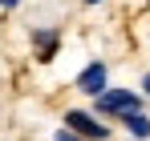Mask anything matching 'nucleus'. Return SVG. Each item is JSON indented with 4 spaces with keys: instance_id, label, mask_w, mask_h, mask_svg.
Masks as SVG:
<instances>
[{
    "instance_id": "obj_8",
    "label": "nucleus",
    "mask_w": 150,
    "mask_h": 141,
    "mask_svg": "<svg viewBox=\"0 0 150 141\" xmlns=\"http://www.w3.org/2000/svg\"><path fill=\"white\" fill-rule=\"evenodd\" d=\"M0 4H4V8H16V4H21V0H0Z\"/></svg>"
},
{
    "instance_id": "obj_2",
    "label": "nucleus",
    "mask_w": 150,
    "mask_h": 141,
    "mask_svg": "<svg viewBox=\"0 0 150 141\" xmlns=\"http://www.w3.org/2000/svg\"><path fill=\"white\" fill-rule=\"evenodd\" d=\"M65 129H73V133H81L85 141H105V137H110V129H105V125H101L98 117L81 113V109H69V113H65Z\"/></svg>"
},
{
    "instance_id": "obj_5",
    "label": "nucleus",
    "mask_w": 150,
    "mask_h": 141,
    "mask_svg": "<svg viewBox=\"0 0 150 141\" xmlns=\"http://www.w3.org/2000/svg\"><path fill=\"white\" fill-rule=\"evenodd\" d=\"M122 121H126V129H130V137H138V141H146V137H150V117L142 113V109L122 113Z\"/></svg>"
},
{
    "instance_id": "obj_6",
    "label": "nucleus",
    "mask_w": 150,
    "mask_h": 141,
    "mask_svg": "<svg viewBox=\"0 0 150 141\" xmlns=\"http://www.w3.org/2000/svg\"><path fill=\"white\" fill-rule=\"evenodd\" d=\"M53 141H85V137H81V133H73V129H57V133H53Z\"/></svg>"
},
{
    "instance_id": "obj_4",
    "label": "nucleus",
    "mask_w": 150,
    "mask_h": 141,
    "mask_svg": "<svg viewBox=\"0 0 150 141\" xmlns=\"http://www.w3.org/2000/svg\"><path fill=\"white\" fill-rule=\"evenodd\" d=\"M57 45H61L57 28H37V32H33V48H37V61H53V57H57Z\"/></svg>"
},
{
    "instance_id": "obj_7",
    "label": "nucleus",
    "mask_w": 150,
    "mask_h": 141,
    "mask_svg": "<svg viewBox=\"0 0 150 141\" xmlns=\"http://www.w3.org/2000/svg\"><path fill=\"white\" fill-rule=\"evenodd\" d=\"M142 93H150V73H146V77H142Z\"/></svg>"
},
{
    "instance_id": "obj_3",
    "label": "nucleus",
    "mask_w": 150,
    "mask_h": 141,
    "mask_svg": "<svg viewBox=\"0 0 150 141\" xmlns=\"http://www.w3.org/2000/svg\"><path fill=\"white\" fill-rule=\"evenodd\" d=\"M77 89L85 97H98V93H105L110 85H105V65L101 61H93V65H85L81 69V77H77Z\"/></svg>"
},
{
    "instance_id": "obj_1",
    "label": "nucleus",
    "mask_w": 150,
    "mask_h": 141,
    "mask_svg": "<svg viewBox=\"0 0 150 141\" xmlns=\"http://www.w3.org/2000/svg\"><path fill=\"white\" fill-rule=\"evenodd\" d=\"M134 109H142V97L130 93V89H105V93H98V113L122 117V113H134Z\"/></svg>"
},
{
    "instance_id": "obj_9",
    "label": "nucleus",
    "mask_w": 150,
    "mask_h": 141,
    "mask_svg": "<svg viewBox=\"0 0 150 141\" xmlns=\"http://www.w3.org/2000/svg\"><path fill=\"white\" fill-rule=\"evenodd\" d=\"M85 4H101V0H85Z\"/></svg>"
}]
</instances>
